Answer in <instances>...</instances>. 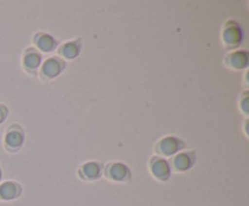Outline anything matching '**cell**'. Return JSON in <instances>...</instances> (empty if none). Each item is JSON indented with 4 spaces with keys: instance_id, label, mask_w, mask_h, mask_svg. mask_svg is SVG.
<instances>
[{
    "instance_id": "cell-1",
    "label": "cell",
    "mask_w": 249,
    "mask_h": 206,
    "mask_svg": "<svg viewBox=\"0 0 249 206\" xmlns=\"http://www.w3.org/2000/svg\"><path fill=\"white\" fill-rule=\"evenodd\" d=\"M185 148H186V143L181 138L177 137V136H164L156 142L153 149L158 157L165 159L168 157H174Z\"/></svg>"
},
{
    "instance_id": "cell-2",
    "label": "cell",
    "mask_w": 249,
    "mask_h": 206,
    "mask_svg": "<svg viewBox=\"0 0 249 206\" xmlns=\"http://www.w3.org/2000/svg\"><path fill=\"white\" fill-rule=\"evenodd\" d=\"M221 41L228 50L237 48L242 44L243 31L237 22L229 19L224 23L221 29Z\"/></svg>"
},
{
    "instance_id": "cell-3",
    "label": "cell",
    "mask_w": 249,
    "mask_h": 206,
    "mask_svg": "<svg viewBox=\"0 0 249 206\" xmlns=\"http://www.w3.org/2000/svg\"><path fill=\"white\" fill-rule=\"evenodd\" d=\"M104 174L108 181L117 183H126L131 179L130 167L122 161H109L104 166Z\"/></svg>"
},
{
    "instance_id": "cell-4",
    "label": "cell",
    "mask_w": 249,
    "mask_h": 206,
    "mask_svg": "<svg viewBox=\"0 0 249 206\" xmlns=\"http://www.w3.org/2000/svg\"><path fill=\"white\" fill-rule=\"evenodd\" d=\"M66 64H67L66 61L58 56L46 58L40 65V70L38 73L39 78L41 81H50V80L57 78L66 69Z\"/></svg>"
},
{
    "instance_id": "cell-5",
    "label": "cell",
    "mask_w": 249,
    "mask_h": 206,
    "mask_svg": "<svg viewBox=\"0 0 249 206\" xmlns=\"http://www.w3.org/2000/svg\"><path fill=\"white\" fill-rule=\"evenodd\" d=\"M24 143V131L18 124H11L4 136V148L9 153H17Z\"/></svg>"
},
{
    "instance_id": "cell-6",
    "label": "cell",
    "mask_w": 249,
    "mask_h": 206,
    "mask_svg": "<svg viewBox=\"0 0 249 206\" xmlns=\"http://www.w3.org/2000/svg\"><path fill=\"white\" fill-rule=\"evenodd\" d=\"M196 164V152L195 150H181L175 154L169 161L170 169L175 172H186Z\"/></svg>"
},
{
    "instance_id": "cell-7",
    "label": "cell",
    "mask_w": 249,
    "mask_h": 206,
    "mask_svg": "<svg viewBox=\"0 0 249 206\" xmlns=\"http://www.w3.org/2000/svg\"><path fill=\"white\" fill-rule=\"evenodd\" d=\"M102 174H104V164L96 160L83 162L77 170V176L85 182L97 181L102 176Z\"/></svg>"
},
{
    "instance_id": "cell-8",
    "label": "cell",
    "mask_w": 249,
    "mask_h": 206,
    "mask_svg": "<svg viewBox=\"0 0 249 206\" xmlns=\"http://www.w3.org/2000/svg\"><path fill=\"white\" fill-rule=\"evenodd\" d=\"M148 169H150L151 174L160 182H168L172 176L169 161L158 155L151 158L148 161Z\"/></svg>"
},
{
    "instance_id": "cell-9",
    "label": "cell",
    "mask_w": 249,
    "mask_h": 206,
    "mask_svg": "<svg viewBox=\"0 0 249 206\" xmlns=\"http://www.w3.org/2000/svg\"><path fill=\"white\" fill-rule=\"evenodd\" d=\"M41 53L36 48H28L22 56V67L28 74L36 75L41 65Z\"/></svg>"
},
{
    "instance_id": "cell-10",
    "label": "cell",
    "mask_w": 249,
    "mask_h": 206,
    "mask_svg": "<svg viewBox=\"0 0 249 206\" xmlns=\"http://www.w3.org/2000/svg\"><path fill=\"white\" fill-rule=\"evenodd\" d=\"M34 44V48L39 52H53L57 48V40L53 38L51 34L45 33V32H36L32 39Z\"/></svg>"
},
{
    "instance_id": "cell-11",
    "label": "cell",
    "mask_w": 249,
    "mask_h": 206,
    "mask_svg": "<svg viewBox=\"0 0 249 206\" xmlns=\"http://www.w3.org/2000/svg\"><path fill=\"white\" fill-rule=\"evenodd\" d=\"M248 62V52L245 50H235L232 52L228 53L226 57L224 58V63L226 64V67L235 70H242L247 68Z\"/></svg>"
},
{
    "instance_id": "cell-12",
    "label": "cell",
    "mask_w": 249,
    "mask_h": 206,
    "mask_svg": "<svg viewBox=\"0 0 249 206\" xmlns=\"http://www.w3.org/2000/svg\"><path fill=\"white\" fill-rule=\"evenodd\" d=\"M82 51V39H74L63 43L57 48L58 57L62 60H74Z\"/></svg>"
},
{
    "instance_id": "cell-13",
    "label": "cell",
    "mask_w": 249,
    "mask_h": 206,
    "mask_svg": "<svg viewBox=\"0 0 249 206\" xmlns=\"http://www.w3.org/2000/svg\"><path fill=\"white\" fill-rule=\"evenodd\" d=\"M22 194V186L16 181H5L0 183V200L11 201L19 198Z\"/></svg>"
},
{
    "instance_id": "cell-14",
    "label": "cell",
    "mask_w": 249,
    "mask_h": 206,
    "mask_svg": "<svg viewBox=\"0 0 249 206\" xmlns=\"http://www.w3.org/2000/svg\"><path fill=\"white\" fill-rule=\"evenodd\" d=\"M240 108L246 115H248V91L243 92L240 98Z\"/></svg>"
},
{
    "instance_id": "cell-15",
    "label": "cell",
    "mask_w": 249,
    "mask_h": 206,
    "mask_svg": "<svg viewBox=\"0 0 249 206\" xmlns=\"http://www.w3.org/2000/svg\"><path fill=\"white\" fill-rule=\"evenodd\" d=\"M7 118H9V108L5 104L0 103V125L5 123Z\"/></svg>"
},
{
    "instance_id": "cell-16",
    "label": "cell",
    "mask_w": 249,
    "mask_h": 206,
    "mask_svg": "<svg viewBox=\"0 0 249 206\" xmlns=\"http://www.w3.org/2000/svg\"><path fill=\"white\" fill-rule=\"evenodd\" d=\"M1 178H2V170H1V166H0V183H1Z\"/></svg>"
}]
</instances>
